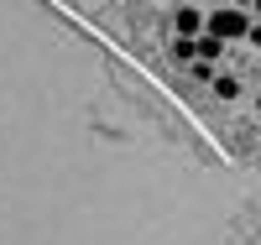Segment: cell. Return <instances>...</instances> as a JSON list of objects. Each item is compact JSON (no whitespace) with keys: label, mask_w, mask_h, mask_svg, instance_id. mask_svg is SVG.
Masks as SVG:
<instances>
[{"label":"cell","mask_w":261,"mask_h":245,"mask_svg":"<svg viewBox=\"0 0 261 245\" xmlns=\"http://www.w3.org/2000/svg\"><path fill=\"white\" fill-rule=\"evenodd\" d=\"M251 26V21L241 16V11H214L209 21H204V32H209V42H235V37H241Z\"/></svg>","instance_id":"cell-1"},{"label":"cell","mask_w":261,"mask_h":245,"mask_svg":"<svg viewBox=\"0 0 261 245\" xmlns=\"http://www.w3.org/2000/svg\"><path fill=\"white\" fill-rule=\"evenodd\" d=\"M178 32H183V37L204 32V16H199V11H178Z\"/></svg>","instance_id":"cell-2"}]
</instances>
